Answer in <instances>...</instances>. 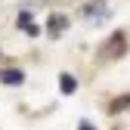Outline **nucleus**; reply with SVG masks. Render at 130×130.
<instances>
[{
	"mask_svg": "<svg viewBox=\"0 0 130 130\" xmlns=\"http://www.w3.org/2000/svg\"><path fill=\"white\" fill-rule=\"evenodd\" d=\"M124 50H127V37H124V31H115V34H111V37L99 46V59H105V62H108V59H118Z\"/></svg>",
	"mask_w": 130,
	"mask_h": 130,
	"instance_id": "f257e3e1",
	"label": "nucleus"
},
{
	"mask_svg": "<svg viewBox=\"0 0 130 130\" xmlns=\"http://www.w3.org/2000/svg\"><path fill=\"white\" fill-rule=\"evenodd\" d=\"M84 15H87L90 22H102V19L111 15V9L108 6H99V3H90V6H84Z\"/></svg>",
	"mask_w": 130,
	"mask_h": 130,
	"instance_id": "f03ea898",
	"label": "nucleus"
},
{
	"mask_svg": "<svg viewBox=\"0 0 130 130\" xmlns=\"http://www.w3.org/2000/svg\"><path fill=\"white\" fill-rule=\"evenodd\" d=\"M0 80H3L6 87H19V84H25V74L19 68H3L0 71Z\"/></svg>",
	"mask_w": 130,
	"mask_h": 130,
	"instance_id": "7ed1b4c3",
	"label": "nucleus"
},
{
	"mask_svg": "<svg viewBox=\"0 0 130 130\" xmlns=\"http://www.w3.org/2000/svg\"><path fill=\"white\" fill-rule=\"evenodd\" d=\"M59 90L68 96V93H74L77 90V80H74V74H59Z\"/></svg>",
	"mask_w": 130,
	"mask_h": 130,
	"instance_id": "20e7f679",
	"label": "nucleus"
},
{
	"mask_svg": "<svg viewBox=\"0 0 130 130\" xmlns=\"http://www.w3.org/2000/svg\"><path fill=\"white\" fill-rule=\"evenodd\" d=\"M46 28H50L53 34H62V31L68 28V19H65V15H50V22H46Z\"/></svg>",
	"mask_w": 130,
	"mask_h": 130,
	"instance_id": "39448f33",
	"label": "nucleus"
},
{
	"mask_svg": "<svg viewBox=\"0 0 130 130\" xmlns=\"http://www.w3.org/2000/svg\"><path fill=\"white\" fill-rule=\"evenodd\" d=\"M19 25H22V28L31 25V12H22V15H19Z\"/></svg>",
	"mask_w": 130,
	"mask_h": 130,
	"instance_id": "423d86ee",
	"label": "nucleus"
},
{
	"mask_svg": "<svg viewBox=\"0 0 130 130\" xmlns=\"http://www.w3.org/2000/svg\"><path fill=\"white\" fill-rule=\"evenodd\" d=\"M80 130H93V124H80Z\"/></svg>",
	"mask_w": 130,
	"mask_h": 130,
	"instance_id": "0eeeda50",
	"label": "nucleus"
}]
</instances>
